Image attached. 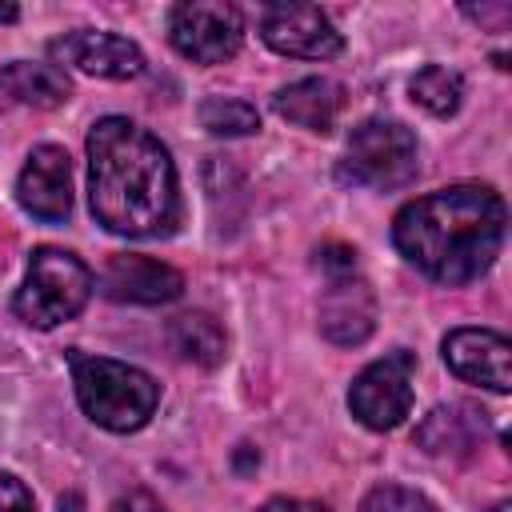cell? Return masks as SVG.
Listing matches in <instances>:
<instances>
[{
  "label": "cell",
  "mask_w": 512,
  "mask_h": 512,
  "mask_svg": "<svg viewBox=\"0 0 512 512\" xmlns=\"http://www.w3.org/2000/svg\"><path fill=\"white\" fill-rule=\"evenodd\" d=\"M88 204L116 236H168L180 224V184L160 136L128 116H100L88 132Z\"/></svg>",
  "instance_id": "1"
},
{
  "label": "cell",
  "mask_w": 512,
  "mask_h": 512,
  "mask_svg": "<svg viewBox=\"0 0 512 512\" xmlns=\"http://www.w3.org/2000/svg\"><path fill=\"white\" fill-rule=\"evenodd\" d=\"M504 220V200L488 184H448L396 212L392 244L420 276L460 288L480 280L500 256Z\"/></svg>",
  "instance_id": "2"
},
{
  "label": "cell",
  "mask_w": 512,
  "mask_h": 512,
  "mask_svg": "<svg viewBox=\"0 0 512 512\" xmlns=\"http://www.w3.org/2000/svg\"><path fill=\"white\" fill-rule=\"evenodd\" d=\"M68 368H72L76 400L92 424H100L108 432H136L152 420V412L160 404V384L144 368L108 360V356H92L80 348L68 352Z\"/></svg>",
  "instance_id": "3"
},
{
  "label": "cell",
  "mask_w": 512,
  "mask_h": 512,
  "mask_svg": "<svg viewBox=\"0 0 512 512\" xmlns=\"http://www.w3.org/2000/svg\"><path fill=\"white\" fill-rule=\"evenodd\" d=\"M92 288H96L92 268L76 252L44 244L28 256V272H24V284L16 288L12 308L28 328L48 332V328L80 316Z\"/></svg>",
  "instance_id": "4"
},
{
  "label": "cell",
  "mask_w": 512,
  "mask_h": 512,
  "mask_svg": "<svg viewBox=\"0 0 512 512\" xmlns=\"http://www.w3.org/2000/svg\"><path fill=\"white\" fill-rule=\"evenodd\" d=\"M416 172H420V144L408 124L372 116L352 128L344 160H340V180L376 188V192H392V188L412 184Z\"/></svg>",
  "instance_id": "5"
},
{
  "label": "cell",
  "mask_w": 512,
  "mask_h": 512,
  "mask_svg": "<svg viewBox=\"0 0 512 512\" xmlns=\"http://www.w3.org/2000/svg\"><path fill=\"white\" fill-rule=\"evenodd\" d=\"M168 40L192 64H224L244 44V16L224 0H184L168 8Z\"/></svg>",
  "instance_id": "6"
},
{
  "label": "cell",
  "mask_w": 512,
  "mask_h": 512,
  "mask_svg": "<svg viewBox=\"0 0 512 512\" xmlns=\"http://www.w3.org/2000/svg\"><path fill=\"white\" fill-rule=\"evenodd\" d=\"M412 380H416V356L408 348L372 360L348 388L352 416L372 432L396 428L412 412Z\"/></svg>",
  "instance_id": "7"
},
{
  "label": "cell",
  "mask_w": 512,
  "mask_h": 512,
  "mask_svg": "<svg viewBox=\"0 0 512 512\" xmlns=\"http://www.w3.org/2000/svg\"><path fill=\"white\" fill-rule=\"evenodd\" d=\"M260 40L296 60H328L344 48V36L328 20V12L312 4H268L260 12Z\"/></svg>",
  "instance_id": "8"
},
{
  "label": "cell",
  "mask_w": 512,
  "mask_h": 512,
  "mask_svg": "<svg viewBox=\"0 0 512 512\" xmlns=\"http://www.w3.org/2000/svg\"><path fill=\"white\" fill-rule=\"evenodd\" d=\"M316 316H320L324 340H332L340 348H356L376 332V292L356 268L328 272Z\"/></svg>",
  "instance_id": "9"
},
{
  "label": "cell",
  "mask_w": 512,
  "mask_h": 512,
  "mask_svg": "<svg viewBox=\"0 0 512 512\" xmlns=\"http://www.w3.org/2000/svg\"><path fill=\"white\" fill-rule=\"evenodd\" d=\"M16 200L28 216L44 224H64L72 212V160L60 144H40L28 152L20 180H16Z\"/></svg>",
  "instance_id": "10"
},
{
  "label": "cell",
  "mask_w": 512,
  "mask_h": 512,
  "mask_svg": "<svg viewBox=\"0 0 512 512\" xmlns=\"http://www.w3.org/2000/svg\"><path fill=\"white\" fill-rule=\"evenodd\" d=\"M444 364L464 380L480 384L488 392H508L512 388V344L504 332L492 328H452L440 344Z\"/></svg>",
  "instance_id": "11"
},
{
  "label": "cell",
  "mask_w": 512,
  "mask_h": 512,
  "mask_svg": "<svg viewBox=\"0 0 512 512\" xmlns=\"http://www.w3.org/2000/svg\"><path fill=\"white\" fill-rule=\"evenodd\" d=\"M52 56L60 64H72V68H80L88 76H100V80H136L144 72L140 44H132L120 32H92V28L64 32L52 44Z\"/></svg>",
  "instance_id": "12"
},
{
  "label": "cell",
  "mask_w": 512,
  "mask_h": 512,
  "mask_svg": "<svg viewBox=\"0 0 512 512\" xmlns=\"http://www.w3.org/2000/svg\"><path fill=\"white\" fill-rule=\"evenodd\" d=\"M100 292L116 304H168L184 292V276L164 260L116 252L100 272Z\"/></svg>",
  "instance_id": "13"
},
{
  "label": "cell",
  "mask_w": 512,
  "mask_h": 512,
  "mask_svg": "<svg viewBox=\"0 0 512 512\" xmlns=\"http://www.w3.org/2000/svg\"><path fill=\"white\" fill-rule=\"evenodd\" d=\"M72 96V80L60 64L12 60L0 68V108H60Z\"/></svg>",
  "instance_id": "14"
},
{
  "label": "cell",
  "mask_w": 512,
  "mask_h": 512,
  "mask_svg": "<svg viewBox=\"0 0 512 512\" xmlns=\"http://www.w3.org/2000/svg\"><path fill=\"white\" fill-rule=\"evenodd\" d=\"M484 412L472 404H440L432 408L420 428H416V444L428 456H448V460H464L480 440H484Z\"/></svg>",
  "instance_id": "15"
},
{
  "label": "cell",
  "mask_w": 512,
  "mask_h": 512,
  "mask_svg": "<svg viewBox=\"0 0 512 512\" xmlns=\"http://www.w3.org/2000/svg\"><path fill=\"white\" fill-rule=\"evenodd\" d=\"M272 108H276V116H284L296 128L328 132L344 108V88L328 76H304L296 84H284L272 96Z\"/></svg>",
  "instance_id": "16"
},
{
  "label": "cell",
  "mask_w": 512,
  "mask_h": 512,
  "mask_svg": "<svg viewBox=\"0 0 512 512\" xmlns=\"http://www.w3.org/2000/svg\"><path fill=\"white\" fill-rule=\"evenodd\" d=\"M168 344L196 368H216L228 356V336L216 316L208 312H184L168 324Z\"/></svg>",
  "instance_id": "17"
},
{
  "label": "cell",
  "mask_w": 512,
  "mask_h": 512,
  "mask_svg": "<svg viewBox=\"0 0 512 512\" xmlns=\"http://www.w3.org/2000/svg\"><path fill=\"white\" fill-rule=\"evenodd\" d=\"M408 92L412 100L432 112V116H452L464 100V80L456 68H444V64H424L412 80H408Z\"/></svg>",
  "instance_id": "18"
},
{
  "label": "cell",
  "mask_w": 512,
  "mask_h": 512,
  "mask_svg": "<svg viewBox=\"0 0 512 512\" xmlns=\"http://www.w3.org/2000/svg\"><path fill=\"white\" fill-rule=\"evenodd\" d=\"M196 116H200V128H208L212 136H252V132H260V112L244 100H232V96H208Z\"/></svg>",
  "instance_id": "19"
},
{
  "label": "cell",
  "mask_w": 512,
  "mask_h": 512,
  "mask_svg": "<svg viewBox=\"0 0 512 512\" xmlns=\"http://www.w3.org/2000/svg\"><path fill=\"white\" fill-rule=\"evenodd\" d=\"M360 512H440L424 492L404 488V484H380L364 496Z\"/></svg>",
  "instance_id": "20"
},
{
  "label": "cell",
  "mask_w": 512,
  "mask_h": 512,
  "mask_svg": "<svg viewBox=\"0 0 512 512\" xmlns=\"http://www.w3.org/2000/svg\"><path fill=\"white\" fill-rule=\"evenodd\" d=\"M0 512H36L28 484L16 480L12 472H0Z\"/></svg>",
  "instance_id": "21"
},
{
  "label": "cell",
  "mask_w": 512,
  "mask_h": 512,
  "mask_svg": "<svg viewBox=\"0 0 512 512\" xmlns=\"http://www.w3.org/2000/svg\"><path fill=\"white\" fill-rule=\"evenodd\" d=\"M112 512H168L152 492H144V488H132L128 496H120L116 504H112Z\"/></svg>",
  "instance_id": "22"
},
{
  "label": "cell",
  "mask_w": 512,
  "mask_h": 512,
  "mask_svg": "<svg viewBox=\"0 0 512 512\" xmlns=\"http://www.w3.org/2000/svg\"><path fill=\"white\" fill-rule=\"evenodd\" d=\"M260 512H328L320 500H300V496H272Z\"/></svg>",
  "instance_id": "23"
},
{
  "label": "cell",
  "mask_w": 512,
  "mask_h": 512,
  "mask_svg": "<svg viewBox=\"0 0 512 512\" xmlns=\"http://www.w3.org/2000/svg\"><path fill=\"white\" fill-rule=\"evenodd\" d=\"M464 16H472V20H480V24H504L508 20V4H496V8H464Z\"/></svg>",
  "instance_id": "24"
},
{
  "label": "cell",
  "mask_w": 512,
  "mask_h": 512,
  "mask_svg": "<svg viewBox=\"0 0 512 512\" xmlns=\"http://www.w3.org/2000/svg\"><path fill=\"white\" fill-rule=\"evenodd\" d=\"M16 16H20V8H16V4H8V0H4V4H0V24H12V20H16Z\"/></svg>",
  "instance_id": "25"
},
{
  "label": "cell",
  "mask_w": 512,
  "mask_h": 512,
  "mask_svg": "<svg viewBox=\"0 0 512 512\" xmlns=\"http://www.w3.org/2000/svg\"><path fill=\"white\" fill-rule=\"evenodd\" d=\"M492 512H512V504H508V500H500V504H496Z\"/></svg>",
  "instance_id": "26"
}]
</instances>
